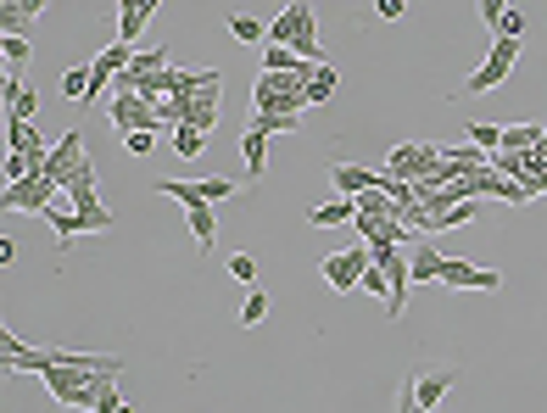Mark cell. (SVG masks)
I'll list each match as a JSON object with an SVG mask.
<instances>
[{
	"instance_id": "cell-34",
	"label": "cell",
	"mask_w": 547,
	"mask_h": 413,
	"mask_svg": "<svg viewBox=\"0 0 547 413\" xmlns=\"http://www.w3.org/2000/svg\"><path fill=\"white\" fill-rule=\"evenodd\" d=\"M374 12H380V17H402L408 0H374Z\"/></svg>"
},
{
	"instance_id": "cell-19",
	"label": "cell",
	"mask_w": 547,
	"mask_h": 413,
	"mask_svg": "<svg viewBox=\"0 0 547 413\" xmlns=\"http://www.w3.org/2000/svg\"><path fill=\"white\" fill-rule=\"evenodd\" d=\"M230 34H235L240 45H257V40H269V23H257V17H246V12H230Z\"/></svg>"
},
{
	"instance_id": "cell-5",
	"label": "cell",
	"mask_w": 547,
	"mask_h": 413,
	"mask_svg": "<svg viewBox=\"0 0 547 413\" xmlns=\"http://www.w3.org/2000/svg\"><path fill=\"white\" fill-rule=\"evenodd\" d=\"M107 117L118 135H135V129H163V112H156L146 95H112L107 101Z\"/></svg>"
},
{
	"instance_id": "cell-16",
	"label": "cell",
	"mask_w": 547,
	"mask_h": 413,
	"mask_svg": "<svg viewBox=\"0 0 547 413\" xmlns=\"http://www.w3.org/2000/svg\"><path fill=\"white\" fill-rule=\"evenodd\" d=\"M174 151L184 156V163H196V156H207V135L190 129V123H179V129H174Z\"/></svg>"
},
{
	"instance_id": "cell-25",
	"label": "cell",
	"mask_w": 547,
	"mask_h": 413,
	"mask_svg": "<svg viewBox=\"0 0 547 413\" xmlns=\"http://www.w3.org/2000/svg\"><path fill=\"white\" fill-rule=\"evenodd\" d=\"M251 123H257L263 135H297V123H302V117H285V112H257Z\"/></svg>"
},
{
	"instance_id": "cell-7",
	"label": "cell",
	"mask_w": 547,
	"mask_h": 413,
	"mask_svg": "<svg viewBox=\"0 0 547 413\" xmlns=\"http://www.w3.org/2000/svg\"><path fill=\"white\" fill-rule=\"evenodd\" d=\"M84 168H90V163H84V129H68V140H56V145H51V179L68 190Z\"/></svg>"
},
{
	"instance_id": "cell-13",
	"label": "cell",
	"mask_w": 547,
	"mask_h": 413,
	"mask_svg": "<svg viewBox=\"0 0 547 413\" xmlns=\"http://www.w3.org/2000/svg\"><path fill=\"white\" fill-rule=\"evenodd\" d=\"M447 386H453V369H430L425 380H413V397H420V408H425V413H436V408H441V397H447Z\"/></svg>"
},
{
	"instance_id": "cell-14",
	"label": "cell",
	"mask_w": 547,
	"mask_h": 413,
	"mask_svg": "<svg viewBox=\"0 0 547 413\" xmlns=\"http://www.w3.org/2000/svg\"><path fill=\"white\" fill-rule=\"evenodd\" d=\"M441 156L453 163L458 174H480V168H492V151H480L475 140H464V145H441Z\"/></svg>"
},
{
	"instance_id": "cell-37",
	"label": "cell",
	"mask_w": 547,
	"mask_h": 413,
	"mask_svg": "<svg viewBox=\"0 0 547 413\" xmlns=\"http://www.w3.org/2000/svg\"><path fill=\"white\" fill-rule=\"evenodd\" d=\"M118 413H135V408H128V402H123V408H118Z\"/></svg>"
},
{
	"instance_id": "cell-26",
	"label": "cell",
	"mask_w": 547,
	"mask_h": 413,
	"mask_svg": "<svg viewBox=\"0 0 547 413\" xmlns=\"http://www.w3.org/2000/svg\"><path fill=\"white\" fill-rule=\"evenodd\" d=\"M269 319V291H251L246 302H240V324L251 330V324H263Z\"/></svg>"
},
{
	"instance_id": "cell-31",
	"label": "cell",
	"mask_w": 547,
	"mask_h": 413,
	"mask_svg": "<svg viewBox=\"0 0 547 413\" xmlns=\"http://www.w3.org/2000/svg\"><path fill=\"white\" fill-rule=\"evenodd\" d=\"M202 196L218 207V202H230L235 196V179H202Z\"/></svg>"
},
{
	"instance_id": "cell-2",
	"label": "cell",
	"mask_w": 547,
	"mask_h": 413,
	"mask_svg": "<svg viewBox=\"0 0 547 413\" xmlns=\"http://www.w3.org/2000/svg\"><path fill=\"white\" fill-rule=\"evenodd\" d=\"M40 380H45V391H51L61 408H90V413H95V380H101L95 369H61V363H56V369H45Z\"/></svg>"
},
{
	"instance_id": "cell-29",
	"label": "cell",
	"mask_w": 547,
	"mask_h": 413,
	"mask_svg": "<svg viewBox=\"0 0 547 413\" xmlns=\"http://www.w3.org/2000/svg\"><path fill=\"white\" fill-rule=\"evenodd\" d=\"M358 291H369V296H391V279H385V268L374 263V268H363V279H358Z\"/></svg>"
},
{
	"instance_id": "cell-8",
	"label": "cell",
	"mask_w": 547,
	"mask_h": 413,
	"mask_svg": "<svg viewBox=\"0 0 547 413\" xmlns=\"http://www.w3.org/2000/svg\"><path fill=\"white\" fill-rule=\"evenodd\" d=\"M441 285H453V291H503V274H497V268H475V263H464V258H447Z\"/></svg>"
},
{
	"instance_id": "cell-20",
	"label": "cell",
	"mask_w": 547,
	"mask_h": 413,
	"mask_svg": "<svg viewBox=\"0 0 547 413\" xmlns=\"http://www.w3.org/2000/svg\"><path fill=\"white\" fill-rule=\"evenodd\" d=\"M335 84H341V73H335L330 61H325V68L313 73V84H307V107H318V101H330V95H335Z\"/></svg>"
},
{
	"instance_id": "cell-1",
	"label": "cell",
	"mask_w": 547,
	"mask_h": 413,
	"mask_svg": "<svg viewBox=\"0 0 547 413\" xmlns=\"http://www.w3.org/2000/svg\"><path fill=\"white\" fill-rule=\"evenodd\" d=\"M61 196H68V190H61L51 174H28V179H17V184H6V196H0V207L6 212H51Z\"/></svg>"
},
{
	"instance_id": "cell-15",
	"label": "cell",
	"mask_w": 547,
	"mask_h": 413,
	"mask_svg": "<svg viewBox=\"0 0 547 413\" xmlns=\"http://www.w3.org/2000/svg\"><path fill=\"white\" fill-rule=\"evenodd\" d=\"M542 123H503V151H536L542 145Z\"/></svg>"
},
{
	"instance_id": "cell-27",
	"label": "cell",
	"mask_w": 547,
	"mask_h": 413,
	"mask_svg": "<svg viewBox=\"0 0 547 413\" xmlns=\"http://www.w3.org/2000/svg\"><path fill=\"white\" fill-rule=\"evenodd\" d=\"M469 140L480 151H503V129H497V123H469Z\"/></svg>"
},
{
	"instance_id": "cell-11",
	"label": "cell",
	"mask_w": 547,
	"mask_h": 413,
	"mask_svg": "<svg viewBox=\"0 0 547 413\" xmlns=\"http://www.w3.org/2000/svg\"><path fill=\"white\" fill-rule=\"evenodd\" d=\"M184 218H190V235H196V246H202V258L218 246V207L212 202H202V207H184Z\"/></svg>"
},
{
	"instance_id": "cell-12",
	"label": "cell",
	"mask_w": 547,
	"mask_h": 413,
	"mask_svg": "<svg viewBox=\"0 0 547 413\" xmlns=\"http://www.w3.org/2000/svg\"><path fill=\"white\" fill-rule=\"evenodd\" d=\"M358 218V196H335L325 207H307V224L313 230H330V224H352Z\"/></svg>"
},
{
	"instance_id": "cell-9",
	"label": "cell",
	"mask_w": 547,
	"mask_h": 413,
	"mask_svg": "<svg viewBox=\"0 0 547 413\" xmlns=\"http://www.w3.org/2000/svg\"><path fill=\"white\" fill-rule=\"evenodd\" d=\"M335 196H363V190H380V168H358V163H330Z\"/></svg>"
},
{
	"instance_id": "cell-6",
	"label": "cell",
	"mask_w": 547,
	"mask_h": 413,
	"mask_svg": "<svg viewBox=\"0 0 547 413\" xmlns=\"http://www.w3.org/2000/svg\"><path fill=\"white\" fill-rule=\"evenodd\" d=\"M363 268H374V251L358 240L352 251H335V258H325L318 263V274H325L335 291H358V279H363Z\"/></svg>"
},
{
	"instance_id": "cell-30",
	"label": "cell",
	"mask_w": 547,
	"mask_h": 413,
	"mask_svg": "<svg viewBox=\"0 0 547 413\" xmlns=\"http://www.w3.org/2000/svg\"><path fill=\"white\" fill-rule=\"evenodd\" d=\"M123 145H128V156H151V151H156V129H135V135H123Z\"/></svg>"
},
{
	"instance_id": "cell-3",
	"label": "cell",
	"mask_w": 547,
	"mask_h": 413,
	"mask_svg": "<svg viewBox=\"0 0 547 413\" xmlns=\"http://www.w3.org/2000/svg\"><path fill=\"white\" fill-rule=\"evenodd\" d=\"M441 163V145H430V140H402V145H391L385 151V174H397V179H408V184H420L430 168Z\"/></svg>"
},
{
	"instance_id": "cell-10",
	"label": "cell",
	"mask_w": 547,
	"mask_h": 413,
	"mask_svg": "<svg viewBox=\"0 0 547 413\" xmlns=\"http://www.w3.org/2000/svg\"><path fill=\"white\" fill-rule=\"evenodd\" d=\"M240 156H246V179H251V184L269 174V135L257 129V123H246V135H240Z\"/></svg>"
},
{
	"instance_id": "cell-35",
	"label": "cell",
	"mask_w": 547,
	"mask_h": 413,
	"mask_svg": "<svg viewBox=\"0 0 547 413\" xmlns=\"http://www.w3.org/2000/svg\"><path fill=\"white\" fill-rule=\"evenodd\" d=\"M17 6H23V12H28V23H34V17H40V12H45V6H51V0H17Z\"/></svg>"
},
{
	"instance_id": "cell-17",
	"label": "cell",
	"mask_w": 547,
	"mask_h": 413,
	"mask_svg": "<svg viewBox=\"0 0 547 413\" xmlns=\"http://www.w3.org/2000/svg\"><path fill=\"white\" fill-rule=\"evenodd\" d=\"M408 268H413V285H425V279H441L447 258H441V251H413V258H408Z\"/></svg>"
},
{
	"instance_id": "cell-24",
	"label": "cell",
	"mask_w": 547,
	"mask_h": 413,
	"mask_svg": "<svg viewBox=\"0 0 547 413\" xmlns=\"http://www.w3.org/2000/svg\"><path fill=\"white\" fill-rule=\"evenodd\" d=\"M112 380H118V374H101V380H95V413H118V408H123V397H118Z\"/></svg>"
},
{
	"instance_id": "cell-23",
	"label": "cell",
	"mask_w": 547,
	"mask_h": 413,
	"mask_svg": "<svg viewBox=\"0 0 547 413\" xmlns=\"http://www.w3.org/2000/svg\"><path fill=\"white\" fill-rule=\"evenodd\" d=\"M90 95V68H68L61 73V101H84Z\"/></svg>"
},
{
	"instance_id": "cell-33",
	"label": "cell",
	"mask_w": 547,
	"mask_h": 413,
	"mask_svg": "<svg viewBox=\"0 0 547 413\" xmlns=\"http://www.w3.org/2000/svg\"><path fill=\"white\" fill-rule=\"evenodd\" d=\"M230 274L240 285H257V258H246V251H240V258H230Z\"/></svg>"
},
{
	"instance_id": "cell-4",
	"label": "cell",
	"mask_w": 547,
	"mask_h": 413,
	"mask_svg": "<svg viewBox=\"0 0 547 413\" xmlns=\"http://www.w3.org/2000/svg\"><path fill=\"white\" fill-rule=\"evenodd\" d=\"M520 45H525V40H492V56L480 61V73H469L464 95H486V89H497V84L514 73V61H520Z\"/></svg>"
},
{
	"instance_id": "cell-21",
	"label": "cell",
	"mask_w": 547,
	"mask_h": 413,
	"mask_svg": "<svg viewBox=\"0 0 547 413\" xmlns=\"http://www.w3.org/2000/svg\"><path fill=\"white\" fill-rule=\"evenodd\" d=\"M297 61H307V56H297L291 45H269V51H263V73H291Z\"/></svg>"
},
{
	"instance_id": "cell-18",
	"label": "cell",
	"mask_w": 547,
	"mask_h": 413,
	"mask_svg": "<svg viewBox=\"0 0 547 413\" xmlns=\"http://www.w3.org/2000/svg\"><path fill=\"white\" fill-rule=\"evenodd\" d=\"M0 56H6V68H28V61H34V45H28L23 34H0Z\"/></svg>"
},
{
	"instance_id": "cell-36",
	"label": "cell",
	"mask_w": 547,
	"mask_h": 413,
	"mask_svg": "<svg viewBox=\"0 0 547 413\" xmlns=\"http://www.w3.org/2000/svg\"><path fill=\"white\" fill-rule=\"evenodd\" d=\"M156 6H163V0H146V17H156Z\"/></svg>"
},
{
	"instance_id": "cell-32",
	"label": "cell",
	"mask_w": 547,
	"mask_h": 413,
	"mask_svg": "<svg viewBox=\"0 0 547 413\" xmlns=\"http://www.w3.org/2000/svg\"><path fill=\"white\" fill-rule=\"evenodd\" d=\"M34 112H40V95H34V84H28V89L17 95V107H12L6 117H23V123H28V117H34Z\"/></svg>"
},
{
	"instance_id": "cell-28",
	"label": "cell",
	"mask_w": 547,
	"mask_h": 413,
	"mask_svg": "<svg viewBox=\"0 0 547 413\" xmlns=\"http://www.w3.org/2000/svg\"><path fill=\"white\" fill-rule=\"evenodd\" d=\"M0 28H6V34H23L28 28V12L17 6V0H0Z\"/></svg>"
},
{
	"instance_id": "cell-22",
	"label": "cell",
	"mask_w": 547,
	"mask_h": 413,
	"mask_svg": "<svg viewBox=\"0 0 547 413\" xmlns=\"http://www.w3.org/2000/svg\"><path fill=\"white\" fill-rule=\"evenodd\" d=\"M525 28H531V23H525V12H520V6H508V12H503V23L492 28V40H525Z\"/></svg>"
}]
</instances>
